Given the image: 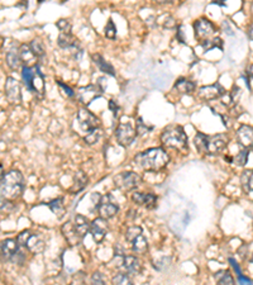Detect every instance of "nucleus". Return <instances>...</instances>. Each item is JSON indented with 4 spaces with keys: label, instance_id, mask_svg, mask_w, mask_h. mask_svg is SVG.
<instances>
[{
    "label": "nucleus",
    "instance_id": "10",
    "mask_svg": "<svg viewBox=\"0 0 253 285\" xmlns=\"http://www.w3.org/2000/svg\"><path fill=\"white\" fill-rule=\"evenodd\" d=\"M19 252V243L14 238L0 242V259L3 261H13Z\"/></svg>",
    "mask_w": 253,
    "mask_h": 285
},
{
    "label": "nucleus",
    "instance_id": "23",
    "mask_svg": "<svg viewBox=\"0 0 253 285\" xmlns=\"http://www.w3.org/2000/svg\"><path fill=\"white\" fill-rule=\"evenodd\" d=\"M91 57H93L94 64H95L96 67H98L101 72H104V74H107V75H110V76H115L114 67L110 65V64L108 63L103 56L99 55V53H94Z\"/></svg>",
    "mask_w": 253,
    "mask_h": 285
},
{
    "label": "nucleus",
    "instance_id": "15",
    "mask_svg": "<svg viewBox=\"0 0 253 285\" xmlns=\"http://www.w3.org/2000/svg\"><path fill=\"white\" fill-rule=\"evenodd\" d=\"M103 94V89H100L96 85H88V87L80 88L77 91V98L85 106H89L94 99L99 98Z\"/></svg>",
    "mask_w": 253,
    "mask_h": 285
},
{
    "label": "nucleus",
    "instance_id": "25",
    "mask_svg": "<svg viewBox=\"0 0 253 285\" xmlns=\"http://www.w3.org/2000/svg\"><path fill=\"white\" fill-rule=\"evenodd\" d=\"M57 44L64 50H75L79 46V42L72 36V33H60Z\"/></svg>",
    "mask_w": 253,
    "mask_h": 285
},
{
    "label": "nucleus",
    "instance_id": "35",
    "mask_svg": "<svg viewBox=\"0 0 253 285\" xmlns=\"http://www.w3.org/2000/svg\"><path fill=\"white\" fill-rule=\"evenodd\" d=\"M100 138H101V130L100 127H99V128H95V130L88 132L84 137V141L85 144L88 145H95L100 141Z\"/></svg>",
    "mask_w": 253,
    "mask_h": 285
},
{
    "label": "nucleus",
    "instance_id": "31",
    "mask_svg": "<svg viewBox=\"0 0 253 285\" xmlns=\"http://www.w3.org/2000/svg\"><path fill=\"white\" fill-rule=\"evenodd\" d=\"M215 280L218 281V284H234L236 283V280H234V278L232 276V274H230L229 270H219L215 273Z\"/></svg>",
    "mask_w": 253,
    "mask_h": 285
},
{
    "label": "nucleus",
    "instance_id": "38",
    "mask_svg": "<svg viewBox=\"0 0 253 285\" xmlns=\"http://www.w3.org/2000/svg\"><path fill=\"white\" fill-rule=\"evenodd\" d=\"M132 283H133V281H132L131 275H129V274H126V273H119V274H117L114 278H113V284H126V285H129Z\"/></svg>",
    "mask_w": 253,
    "mask_h": 285
},
{
    "label": "nucleus",
    "instance_id": "17",
    "mask_svg": "<svg viewBox=\"0 0 253 285\" xmlns=\"http://www.w3.org/2000/svg\"><path fill=\"white\" fill-rule=\"evenodd\" d=\"M237 141L243 149L251 150L253 146V127L242 125L237 131Z\"/></svg>",
    "mask_w": 253,
    "mask_h": 285
},
{
    "label": "nucleus",
    "instance_id": "30",
    "mask_svg": "<svg viewBox=\"0 0 253 285\" xmlns=\"http://www.w3.org/2000/svg\"><path fill=\"white\" fill-rule=\"evenodd\" d=\"M208 137L206 134L198 132L194 137V145H195L196 150H198L200 154H206V146H208Z\"/></svg>",
    "mask_w": 253,
    "mask_h": 285
},
{
    "label": "nucleus",
    "instance_id": "16",
    "mask_svg": "<svg viewBox=\"0 0 253 285\" xmlns=\"http://www.w3.org/2000/svg\"><path fill=\"white\" fill-rule=\"evenodd\" d=\"M132 200L137 206L144 207L147 209H153L157 206V197L155 194H152V193L136 192L132 194Z\"/></svg>",
    "mask_w": 253,
    "mask_h": 285
},
{
    "label": "nucleus",
    "instance_id": "37",
    "mask_svg": "<svg viewBox=\"0 0 253 285\" xmlns=\"http://www.w3.org/2000/svg\"><path fill=\"white\" fill-rule=\"evenodd\" d=\"M151 130H152V127H148L146 123L143 122L142 118H138V119H137V122H136L137 136H144V134L148 133Z\"/></svg>",
    "mask_w": 253,
    "mask_h": 285
},
{
    "label": "nucleus",
    "instance_id": "11",
    "mask_svg": "<svg viewBox=\"0 0 253 285\" xmlns=\"http://www.w3.org/2000/svg\"><path fill=\"white\" fill-rule=\"evenodd\" d=\"M227 134H214L208 137V146H206V155H219L228 146Z\"/></svg>",
    "mask_w": 253,
    "mask_h": 285
},
{
    "label": "nucleus",
    "instance_id": "27",
    "mask_svg": "<svg viewBox=\"0 0 253 285\" xmlns=\"http://www.w3.org/2000/svg\"><path fill=\"white\" fill-rule=\"evenodd\" d=\"M88 176L85 175L84 171H77L76 174H75V179H74V184H72V187L69 189V193H71V194H75V193L80 192V190H82L84 188L88 185Z\"/></svg>",
    "mask_w": 253,
    "mask_h": 285
},
{
    "label": "nucleus",
    "instance_id": "4",
    "mask_svg": "<svg viewBox=\"0 0 253 285\" xmlns=\"http://www.w3.org/2000/svg\"><path fill=\"white\" fill-rule=\"evenodd\" d=\"M22 77L26 84L27 89L34 95L42 96L45 91V76L39 70L38 64L34 66H23L22 67Z\"/></svg>",
    "mask_w": 253,
    "mask_h": 285
},
{
    "label": "nucleus",
    "instance_id": "1",
    "mask_svg": "<svg viewBox=\"0 0 253 285\" xmlns=\"http://www.w3.org/2000/svg\"><path fill=\"white\" fill-rule=\"evenodd\" d=\"M134 164L146 171L163 170L170 164V156L162 147H152L134 156Z\"/></svg>",
    "mask_w": 253,
    "mask_h": 285
},
{
    "label": "nucleus",
    "instance_id": "55",
    "mask_svg": "<svg viewBox=\"0 0 253 285\" xmlns=\"http://www.w3.org/2000/svg\"><path fill=\"white\" fill-rule=\"evenodd\" d=\"M251 150H252V151H253V146H252V149H251Z\"/></svg>",
    "mask_w": 253,
    "mask_h": 285
},
{
    "label": "nucleus",
    "instance_id": "6",
    "mask_svg": "<svg viewBox=\"0 0 253 285\" xmlns=\"http://www.w3.org/2000/svg\"><path fill=\"white\" fill-rule=\"evenodd\" d=\"M142 182V177L134 171H123L114 176V185L122 192L134 190Z\"/></svg>",
    "mask_w": 253,
    "mask_h": 285
},
{
    "label": "nucleus",
    "instance_id": "29",
    "mask_svg": "<svg viewBox=\"0 0 253 285\" xmlns=\"http://www.w3.org/2000/svg\"><path fill=\"white\" fill-rule=\"evenodd\" d=\"M48 207L52 211V213L55 214L57 218H62L65 212H66V207H65V199L62 197L56 198L53 200H51L48 203Z\"/></svg>",
    "mask_w": 253,
    "mask_h": 285
},
{
    "label": "nucleus",
    "instance_id": "24",
    "mask_svg": "<svg viewBox=\"0 0 253 285\" xmlns=\"http://www.w3.org/2000/svg\"><path fill=\"white\" fill-rule=\"evenodd\" d=\"M19 53H20V58H22V63H23V66L37 65V61H38V58H37L36 55L32 52L29 45L22 46V47L19 48Z\"/></svg>",
    "mask_w": 253,
    "mask_h": 285
},
{
    "label": "nucleus",
    "instance_id": "42",
    "mask_svg": "<svg viewBox=\"0 0 253 285\" xmlns=\"http://www.w3.org/2000/svg\"><path fill=\"white\" fill-rule=\"evenodd\" d=\"M14 209V206L9 201V199L3 198L0 199V211L2 212H12Z\"/></svg>",
    "mask_w": 253,
    "mask_h": 285
},
{
    "label": "nucleus",
    "instance_id": "39",
    "mask_svg": "<svg viewBox=\"0 0 253 285\" xmlns=\"http://www.w3.org/2000/svg\"><path fill=\"white\" fill-rule=\"evenodd\" d=\"M115 36H117V27L112 19H109L106 26V37L109 39H114Z\"/></svg>",
    "mask_w": 253,
    "mask_h": 285
},
{
    "label": "nucleus",
    "instance_id": "50",
    "mask_svg": "<svg viewBox=\"0 0 253 285\" xmlns=\"http://www.w3.org/2000/svg\"><path fill=\"white\" fill-rule=\"evenodd\" d=\"M155 2L157 3V4L165 5V4H171V3L174 2V0H155Z\"/></svg>",
    "mask_w": 253,
    "mask_h": 285
},
{
    "label": "nucleus",
    "instance_id": "13",
    "mask_svg": "<svg viewBox=\"0 0 253 285\" xmlns=\"http://www.w3.org/2000/svg\"><path fill=\"white\" fill-rule=\"evenodd\" d=\"M225 94L224 88L220 84H212L201 87L198 91V96L204 101H213L220 99Z\"/></svg>",
    "mask_w": 253,
    "mask_h": 285
},
{
    "label": "nucleus",
    "instance_id": "41",
    "mask_svg": "<svg viewBox=\"0 0 253 285\" xmlns=\"http://www.w3.org/2000/svg\"><path fill=\"white\" fill-rule=\"evenodd\" d=\"M56 27L60 29V33H71V23L67 19H60L56 23Z\"/></svg>",
    "mask_w": 253,
    "mask_h": 285
},
{
    "label": "nucleus",
    "instance_id": "19",
    "mask_svg": "<svg viewBox=\"0 0 253 285\" xmlns=\"http://www.w3.org/2000/svg\"><path fill=\"white\" fill-rule=\"evenodd\" d=\"M26 247L32 254H41L46 249V241L39 233H31L26 243Z\"/></svg>",
    "mask_w": 253,
    "mask_h": 285
},
{
    "label": "nucleus",
    "instance_id": "36",
    "mask_svg": "<svg viewBox=\"0 0 253 285\" xmlns=\"http://www.w3.org/2000/svg\"><path fill=\"white\" fill-rule=\"evenodd\" d=\"M222 45H223L222 39L217 36V37H214V38L209 39V41L203 42L200 46L204 48V51H210V50H213V48H218V47L222 48Z\"/></svg>",
    "mask_w": 253,
    "mask_h": 285
},
{
    "label": "nucleus",
    "instance_id": "45",
    "mask_svg": "<svg viewBox=\"0 0 253 285\" xmlns=\"http://www.w3.org/2000/svg\"><path fill=\"white\" fill-rule=\"evenodd\" d=\"M91 283L93 284H104L106 283V279H104L103 274L101 273H94L91 276Z\"/></svg>",
    "mask_w": 253,
    "mask_h": 285
},
{
    "label": "nucleus",
    "instance_id": "44",
    "mask_svg": "<svg viewBox=\"0 0 253 285\" xmlns=\"http://www.w3.org/2000/svg\"><path fill=\"white\" fill-rule=\"evenodd\" d=\"M31 231H23V232H20L19 235H18V237H17V241H18V243H19V246H23V247H26V243H27V241H28V237L31 236Z\"/></svg>",
    "mask_w": 253,
    "mask_h": 285
},
{
    "label": "nucleus",
    "instance_id": "54",
    "mask_svg": "<svg viewBox=\"0 0 253 285\" xmlns=\"http://www.w3.org/2000/svg\"><path fill=\"white\" fill-rule=\"evenodd\" d=\"M251 261L253 262V254H252V257H251Z\"/></svg>",
    "mask_w": 253,
    "mask_h": 285
},
{
    "label": "nucleus",
    "instance_id": "48",
    "mask_svg": "<svg viewBox=\"0 0 253 285\" xmlns=\"http://www.w3.org/2000/svg\"><path fill=\"white\" fill-rule=\"evenodd\" d=\"M229 262H230V265H232L233 268H234V270H236V273L238 274V275H242V271H241V269H239V265H238V263L236 262V260L230 257V259H229Z\"/></svg>",
    "mask_w": 253,
    "mask_h": 285
},
{
    "label": "nucleus",
    "instance_id": "20",
    "mask_svg": "<svg viewBox=\"0 0 253 285\" xmlns=\"http://www.w3.org/2000/svg\"><path fill=\"white\" fill-rule=\"evenodd\" d=\"M122 268L129 275H138L142 271V263L141 260L137 259L136 256H123Z\"/></svg>",
    "mask_w": 253,
    "mask_h": 285
},
{
    "label": "nucleus",
    "instance_id": "9",
    "mask_svg": "<svg viewBox=\"0 0 253 285\" xmlns=\"http://www.w3.org/2000/svg\"><path fill=\"white\" fill-rule=\"evenodd\" d=\"M98 212L99 216L104 219H110L113 217H115L119 212V207L118 204H115V201L112 199V195H101L100 201L98 204Z\"/></svg>",
    "mask_w": 253,
    "mask_h": 285
},
{
    "label": "nucleus",
    "instance_id": "3",
    "mask_svg": "<svg viewBox=\"0 0 253 285\" xmlns=\"http://www.w3.org/2000/svg\"><path fill=\"white\" fill-rule=\"evenodd\" d=\"M24 190V177L18 170H10L0 179V195L5 199L19 198Z\"/></svg>",
    "mask_w": 253,
    "mask_h": 285
},
{
    "label": "nucleus",
    "instance_id": "12",
    "mask_svg": "<svg viewBox=\"0 0 253 285\" xmlns=\"http://www.w3.org/2000/svg\"><path fill=\"white\" fill-rule=\"evenodd\" d=\"M5 96L10 104H20L22 101V89L18 80L14 77H8L5 82Z\"/></svg>",
    "mask_w": 253,
    "mask_h": 285
},
{
    "label": "nucleus",
    "instance_id": "22",
    "mask_svg": "<svg viewBox=\"0 0 253 285\" xmlns=\"http://www.w3.org/2000/svg\"><path fill=\"white\" fill-rule=\"evenodd\" d=\"M174 88L175 90H177V93L185 94V95H190V94H193L196 90L195 83L191 82L189 79H185V77H181V79L177 80L175 83Z\"/></svg>",
    "mask_w": 253,
    "mask_h": 285
},
{
    "label": "nucleus",
    "instance_id": "28",
    "mask_svg": "<svg viewBox=\"0 0 253 285\" xmlns=\"http://www.w3.org/2000/svg\"><path fill=\"white\" fill-rule=\"evenodd\" d=\"M74 225L75 227H76L77 232L80 233V235L84 237L86 233H89V231H90V220H89L86 217L81 216V214H76V216L74 217Z\"/></svg>",
    "mask_w": 253,
    "mask_h": 285
},
{
    "label": "nucleus",
    "instance_id": "52",
    "mask_svg": "<svg viewBox=\"0 0 253 285\" xmlns=\"http://www.w3.org/2000/svg\"><path fill=\"white\" fill-rule=\"evenodd\" d=\"M248 37L253 41V23L249 26V28H248Z\"/></svg>",
    "mask_w": 253,
    "mask_h": 285
},
{
    "label": "nucleus",
    "instance_id": "40",
    "mask_svg": "<svg viewBox=\"0 0 253 285\" xmlns=\"http://www.w3.org/2000/svg\"><path fill=\"white\" fill-rule=\"evenodd\" d=\"M142 232H143V231H142V228L139 227V226H131V227H129L125 232L126 241L129 242L132 238H134L137 235H139V233H142Z\"/></svg>",
    "mask_w": 253,
    "mask_h": 285
},
{
    "label": "nucleus",
    "instance_id": "18",
    "mask_svg": "<svg viewBox=\"0 0 253 285\" xmlns=\"http://www.w3.org/2000/svg\"><path fill=\"white\" fill-rule=\"evenodd\" d=\"M61 231H62L64 237L66 238V241L69 242L71 246H76V245H79L82 238H84L79 232H77L76 227H75L72 220H69L67 223H65L62 227H61Z\"/></svg>",
    "mask_w": 253,
    "mask_h": 285
},
{
    "label": "nucleus",
    "instance_id": "47",
    "mask_svg": "<svg viewBox=\"0 0 253 285\" xmlns=\"http://www.w3.org/2000/svg\"><path fill=\"white\" fill-rule=\"evenodd\" d=\"M108 106H109V109L112 110L113 115H114V117H117L118 113H119V107H118V104L115 103L114 100H110V101H109V104H108Z\"/></svg>",
    "mask_w": 253,
    "mask_h": 285
},
{
    "label": "nucleus",
    "instance_id": "21",
    "mask_svg": "<svg viewBox=\"0 0 253 285\" xmlns=\"http://www.w3.org/2000/svg\"><path fill=\"white\" fill-rule=\"evenodd\" d=\"M7 65L12 70H19L23 67V63H22L19 48L12 47L7 53Z\"/></svg>",
    "mask_w": 253,
    "mask_h": 285
},
{
    "label": "nucleus",
    "instance_id": "33",
    "mask_svg": "<svg viewBox=\"0 0 253 285\" xmlns=\"http://www.w3.org/2000/svg\"><path fill=\"white\" fill-rule=\"evenodd\" d=\"M242 187L246 192H253V170L243 171L241 177Z\"/></svg>",
    "mask_w": 253,
    "mask_h": 285
},
{
    "label": "nucleus",
    "instance_id": "14",
    "mask_svg": "<svg viewBox=\"0 0 253 285\" xmlns=\"http://www.w3.org/2000/svg\"><path fill=\"white\" fill-rule=\"evenodd\" d=\"M108 230L109 228H108L107 219L99 217V218H95L90 223V231H89V233L91 235L95 243H100V242L104 241V238L108 235Z\"/></svg>",
    "mask_w": 253,
    "mask_h": 285
},
{
    "label": "nucleus",
    "instance_id": "49",
    "mask_svg": "<svg viewBox=\"0 0 253 285\" xmlns=\"http://www.w3.org/2000/svg\"><path fill=\"white\" fill-rule=\"evenodd\" d=\"M238 281L241 284H252V280H249V279L244 278L243 275H238Z\"/></svg>",
    "mask_w": 253,
    "mask_h": 285
},
{
    "label": "nucleus",
    "instance_id": "7",
    "mask_svg": "<svg viewBox=\"0 0 253 285\" xmlns=\"http://www.w3.org/2000/svg\"><path fill=\"white\" fill-rule=\"evenodd\" d=\"M137 137V132L129 122H120L115 130V138L123 147L131 146Z\"/></svg>",
    "mask_w": 253,
    "mask_h": 285
},
{
    "label": "nucleus",
    "instance_id": "51",
    "mask_svg": "<svg viewBox=\"0 0 253 285\" xmlns=\"http://www.w3.org/2000/svg\"><path fill=\"white\" fill-rule=\"evenodd\" d=\"M247 76L248 77H253V65H249L247 67Z\"/></svg>",
    "mask_w": 253,
    "mask_h": 285
},
{
    "label": "nucleus",
    "instance_id": "53",
    "mask_svg": "<svg viewBox=\"0 0 253 285\" xmlns=\"http://www.w3.org/2000/svg\"><path fill=\"white\" fill-rule=\"evenodd\" d=\"M3 175H4V171H3V166L0 165V179H2Z\"/></svg>",
    "mask_w": 253,
    "mask_h": 285
},
{
    "label": "nucleus",
    "instance_id": "43",
    "mask_svg": "<svg viewBox=\"0 0 253 285\" xmlns=\"http://www.w3.org/2000/svg\"><path fill=\"white\" fill-rule=\"evenodd\" d=\"M242 95V91H241V88H238L236 85V87H233L232 91L229 93V96H230V100H232L233 104H237L238 103L239 98H241Z\"/></svg>",
    "mask_w": 253,
    "mask_h": 285
},
{
    "label": "nucleus",
    "instance_id": "5",
    "mask_svg": "<svg viewBox=\"0 0 253 285\" xmlns=\"http://www.w3.org/2000/svg\"><path fill=\"white\" fill-rule=\"evenodd\" d=\"M194 32H195V38L198 39L200 45L218 36V31L215 26L206 18H200V19L195 21Z\"/></svg>",
    "mask_w": 253,
    "mask_h": 285
},
{
    "label": "nucleus",
    "instance_id": "26",
    "mask_svg": "<svg viewBox=\"0 0 253 285\" xmlns=\"http://www.w3.org/2000/svg\"><path fill=\"white\" fill-rule=\"evenodd\" d=\"M129 243L132 245V250H133L134 252H138V254H143L148 249V241L147 238L144 237L143 232L137 235L134 238H132V240L129 241Z\"/></svg>",
    "mask_w": 253,
    "mask_h": 285
},
{
    "label": "nucleus",
    "instance_id": "34",
    "mask_svg": "<svg viewBox=\"0 0 253 285\" xmlns=\"http://www.w3.org/2000/svg\"><path fill=\"white\" fill-rule=\"evenodd\" d=\"M248 157H249V150L243 149L234 156L232 162H234V165L242 168V166H246V164L248 162Z\"/></svg>",
    "mask_w": 253,
    "mask_h": 285
},
{
    "label": "nucleus",
    "instance_id": "32",
    "mask_svg": "<svg viewBox=\"0 0 253 285\" xmlns=\"http://www.w3.org/2000/svg\"><path fill=\"white\" fill-rule=\"evenodd\" d=\"M29 47H31L32 52L36 55V57L38 58V60H42V58L45 57L46 48H45V45L42 44L41 39H33V41L29 44Z\"/></svg>",
    "mask_w": 253,
    "mask_h": 285
},
{
    "label": "nucleus",
    "instance_id": "46",
    "mask_svg": "<svg viewBox=\"0 0 253 285\" xmlns=\"http://www.w3.org/2000/svg\"><path fill=\"white\" fill-rule=\"evenodd\" d=\"M57 84H58V87L60 88H62V90H64V93L66 94L67 96H70V98H72V96H75V91L72 90L71 88L69 87V85H66V84H64L62 82H57Z\"/></svg>",
    "mask_w": 253,
    "mask_h": 285
},
{
    "label": "nucleus",
    "instance_id": "8",
    "mask_svg": "<svg viewBox=\"0 0 253 285\" xmlns=\"http://www.w3.org/2000/svg\"><path fill=\"white\" fill-rule=\"evenodd\" d=\"M77 123H79V127L86 133L100 127L99 118L86 108H80L79 112H77Z\"/></svg>",
    "mask_w": 253,
    "mask_h": 285
},
{
    "label": "nucleus",
    "instance_id": "2",
    "mask_svg": "<svg viewBox=\"0 0 253 285\" xmlns=\"http://www.w3.org/2000/svg\"><path fill=\"white\" fill-rule=\"evenodd\" d=\"M160 141L163 147L174 149L177 151H186L189 149V139L185 130L179 125L167 126L162 131L160 137Z\"/></svg>",
    "mask_w": 253,
    "mask_h": 285
}]
</instances>
